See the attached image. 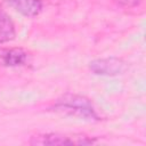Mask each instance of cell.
<instances>
[{
	"label": "cell",
	"instance_id": "3",
	"mask_svg": "<svg viewBox=\"0 0 146 146\" xmlns=\"http://www.w3.org/2000/svg\"><path fill=\"white\" fill-rule=\"evenodd\" d=\"M95 139L86 136H66L60 133H46L41 136H35L31 139L32 145H89L94 144Z\"/></svg>",
	"mask_w": 146,
	"mask_h": 146
},
{
	"label": "cell",
	"instance_id": "4",
	"mask_svg": "<svg viewBox=\"0 0 146 146\" xmlns=\"http://www.w3.org/2000/svg\"><path fill=\"white\" fill-rule=\"evenodd\" d=\"M27 51L23 48H7L0 50V65L7 67L22 66L27 60Z\"/></svg>",
	"mask_w": 146,
	"mask_h": 146
},
{
	"label": "cell",
	"instance_id": "2",
	"mask_svg": "<svg viewBox=\"0 0 146 146\" xmlns=\"http://www.w3.org/2000/svg\"><path fill=\"white\" fill-rule=\"evenodd\" d=\"M89 70L96 75L117 76L129 70V64L119 57L97 58L89 63Z\"/></svg>",
	"mask_w": 146,
	"mask_h": 146
},
{
	"label": "cell",
	"instance_id": "6",
	"mask_svg": "<svg viewBox=\"0 0 146 146\" xmlns=\"http://www.w3.org/2000/svg\"><path fill=\"white\" fill-rule=\"evenodd\" d=\"M16 36L15 24L3 11H0V44L13 41Z\"/></svg>",
	"mask_w": 146,
	"mask_h": 146
},
{
	"label": "cell",
	"instance_id": "1",
	"mask_svg": "<svg viewBox=\"0 0 146 146\" xmlns=\"http://www.w3.org/2000/svg\"><path fill=\"white\" fill-rule=\"evenodd\" d=\"M54 108L56 111L88 119V120H99L98 114L94 107L92 102L81 95L76 94H65L59 99H57Z\"/></svg>",
	"mask_w": 146,
	"mask_h": 146
},
{
	"label": "cell",
	"instance_id": "5",
	"mask_svg": "<svg viewBox=\"0 0 146 146\" xmlns=\"http://www.w3.org/2000/svg\"><path fill=\"white\" fill-rule=\"evenodd\" d=\"M6 2L25 17L38 16L43 7L42 0H6Z\"/></svg>",
	"mask_w": 146,
	"mask_h": 146
},
{
	"label": "cell",
	"instance_id": "7",
	"mask_svg": "<svg viewBox=\"0 0 146 146\" xmlns=\"http://www.w3.org/2000/svg\"><path fill=\"white\" fill-rule=\"evenodd\" d=\"M115 2L122 8H133L137 7L141 2V0H115Z\"/></svg>",
	"mask_w": 146,
	"mask_h": 146
}]
</instances>
